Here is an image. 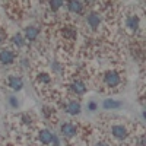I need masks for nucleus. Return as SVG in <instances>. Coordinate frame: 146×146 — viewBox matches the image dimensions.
<instances>
[{
	"instance_id": "9b49d317",
	"label": "nucleus",
	"mask_w": 146,
	"mask_h": 146,
	"mask_svg": "<svg viewBox=\"0 0 146 146\" xmlns=\"http://www.w3.org/2000/svg\"><path fill=\"white\" fill-rule=\"evenodd\" d=\"M67 9L72 12V13H80V12L83 10V5H82V2H79V0H70V2L67 3Z\"/></svg>"
},
{
	"instance_id": "f257e3e1",
	"label": "nucleus",
	"mask_w": 146,
	"mask_h": 146,
	"mask_svg": "<svg viewBox=\"0 0 146 146\" xmlns=\"http://www.w3.org/2000/svg\"><path fill=\"white\" fill-rule=\"evenodd\" d=\"M104 82L105 85H108V86H117V85H120L121 82V78L117 72H107L104 75Z\"/></svg>"
},
{
	"instance_id": "6ab92c4d",
	"label": "nucleus",
	"mask_w": 146,
	"mask_h": 146,
	"mask_svg": "<svg viewBox=\"0 0 146 146\" xmlns=\"http://www.w3.org/2000/svg\"><path fill=\"white\" fill-rule=\"evenodd\" d=\"M22 118H23V123H27V124L31 123V117L28 114H22Z\"/></svg>"
},
{
	"instance_id": "f3484780",
	"label": "nucleus",
	"mask_w": 146,
	"mask_h": 146,
	"mask_svg": "<svg viewBox=\"0 0 146 146\" xmlns=\"http://www.w3.org/2000/svg\"><path fill=\"white\" fill-rule=\"evenodd\" d=\"M38 80L42 82V83H48L50 82V76H48L47 73H41V75H38Z\"/></svg>"
},
{
	"instance_id": "aec40b11",
	"label": "nucleus",
	"mask_w": 146,
	"mask_h": 146,
	"mask_svg": "<svg viewBox=\"0 0 146 146\" xmlns=\"http://www.w3.org/2000/svg\"><path fill=\"white\" fill-rule=\"evenodd\" d=\"M51 143H53L54 146H60V140H58V137H57L56 135H53V140H51Z\"/></svg>"
},
{
	"instance_id": "4468645a",
	"label": "nucleus",
	"mask_w": 146,
	"mask_h": 146,
	"mask_svg": "<svg viewBox=\"0 0 146 146\" xmlns=\"http://www.w3.org/2000/svg\"><path fill=\"white\" fill-rule=\"evenodd\" d=\"M13 44L18 47V48H21V47H23V44H25V38H23V36L21 35V34H16L15 36H13Z\"/></svg>"
},
{
	"instance_id": "9d476101",
	"label": "nucleus",
	"mask_w": 146,
	"mask_h": 146,
	"mask_svg": "<svg viewBox=\"0 0 146 146\" xmlns=\"http://www.w3.org/2000/svg\"><path fill=\"white\" fill-rule=\"evenodd\" d=\"M38 35H40V29L35 27H28L25 29V40H28V41H35L38 38Z\"/></svg>"
},
{
	"instance_id": "f8f14e48",
	"label": "nucleus",
	"mask_w": 146,
	"mask_h": 146,
	"mask_svg": "<svg viewBox=\"0 0 146 146\" xmlns=\"http://www.w3.org/2000/svg\"><path fill=\"white\" fill-rule=\"evenodd\" d=\"M126 25H127V28H130L131 31H137V28H139V18H137V16H130V18H127Z\"/></svg>"
},
{
	"instance_id": "20e7f679",
	"label": "nucleus",
	"mask_w": 146,
	"mask_h": 146,
	"mask_svg": "<svg viewBox=\"0 0 146 146\" xmlns=\"http://www.w3.org/2000/svg\"><path fill=\"white\" fill-rule=\"evenodd\" d=\"M0 62H2L3 64H12L15 62V53L5 48V50L0 51Z\"/></svg>"
},
{
	"instance_id": "5701e85b",
	"label": "nucleus",
	"mask_w": 146,
	"mask_h": 146,
	"mask_svg": "<svg viewBox=\"0 0 146 146\" xmlns=\"http://www.w3.org/2000/svg\"><path fill=\"white\" fill-rule=\"evenodd\" d=\"M53 69H54V70H57V72H60V66H58L57 63H54V64H53Z\"/></svg>"
},
{
	"instance_id": "4be33fe9",
	"label": "nucleus",
	"mask_w": 146,
	"mask_h": 146,
	"mask_svg": "<svg viewBox=\"0 0 146 146\" xmlns=\"http://www.w3.org/2000/svg\"><path fill=\"white\" fill-rule=\"evenodd\" d=\"M139 142H140V146H145V135L140 136V140Z\"/></svg>"
},
{
	"instance_id": "6e6552de",
	"label": "nucleus",
	"mask_w": 146,
	"mask_h": 146,
	"mask_svg": "<svg viewBox=\"0 0 146 146\" xmlns=\"http://www.w3.org/2000/svg\"><path fill=\"white\" fill-rule=\"evenodd\" d=\"M38 139H40V142H41L42 145H50V143H51V140H53V133H51L50 130L44 129V130H41V131H40Z\"/></svg>"
},
{
	"instance_id": "0eeeda50",
	"label": "nucleus",
	"mask_w": 146,
	"mask_h": 146,
	"mask_svg": "<svg viewBox=\"0 0 146 146\" xmlns=\"http://www.w3.org/2000/svg\"><path fill=\"white\" fill-rule=\"evenodd\" d=\"M101 23V16L98 13H95V12H92V13L88 15V25L92 28V29H96L100 27Z\"/></svg>"
},
{
	"instance_id": "412c9836",
	"label": "nucleus",
	"mask_w": 146,
	"mask_h": 146,
	"mask_svg": "<svg viewBox=\"0 0 146 146\" xmlns=\"http://www.w3.org/2000/svg\"><path fill=\"white\" fill-rule=\"evenodd\" d=\"M88 108H89V111H95V110H96V104H95L94 101H91V102L88 104Z\"/></svg>"
},
{
	"instance_id": "2eb2a0df",
	"label": "nucleus",
	"mask_w": 146,
	"mask_h": 146,
	"mask_svg": "<svg viewBox=\"0 0 146 146\" xmlns=\"http://www.w3.org/2000/svg\"><path fill=\"white\" fill-rule=\"evenodd\" d=\"M63 5H64V0H50V7H51L53 12L58 10Z\"/></svg>"
},
{
	"instance_id": "f03ea898",
	"label": "nucleus",
	"mask_w": 146,
	"mask_h": 146,
	"mask_svg": "<svg viewBox=\"0 0 146 146\" xmlns=\"http://www.w3.org/2000/svg\"><path fill=\"white\" fill-rule=\"evenodd\" d=\"M60 131H62V135L64 137H73V136H76V133H78V127L72 123H64L60 127Z\"/></svg>"
},
{
	"instance_id": "39448f33",
	"label": "nucleus",
	"mask_w": 146,
	"mask_h": 146,
	"mask_svg": "<svg viewBox=\"0 0 146 146\" xmlns=\"http://www.w3.org/2000/svg\"><path fill=\"white\" fill-rule=\"evenodd\" d=\"M80 111H82V107L76 101H70L66 105V113L70 114V115H78V114H80Z\"/></svg>"
},
{
	"instance_id": "393cba45",
	"label": "nucleus",
	"mask_w": 146,
	"mask_h": 146,
	"mask_svg": "<svg viewBox=\"0 0 146 146\" xmlns=\"http://www.w3.org/2000/svg\"><path fill=\"white\" fill-rule=\"evenodd\" d=\"M95 146H110V145H107V143H102V142H100V143H96Z\"/></svg>"
},
{
	"instance_id": "1a4fd4ad",
	"label": "nucleus",
	"mask_w": 146,
	"mask_h": 146,
	"mask_svg": "<svg viewBox=\"0 0 146 146\" xmlns=\"http://www.w3.org/2000/svg\"><path fill=\"white\" fill-rule=\"evenodd\" d=\"M70 86H72V91L76 95H83L85 92H86V85H85L82 80H75Z\"/></svg>"
},
{
	"instance_id": "a878e982",
	"label": "nucleus",
	"mask_w": 146,
	"mask_h": 146,
	"mask_svg": "<svg viewBox=\"0 0 146 146\" xmlns=\"http://www.w3.org/2000/svg\"><path fill=\"white\" fill-rule=\"evenodd\" d=\"M3 41V38H2V35H0V42H2Z\"/></svg>"
},
{
	"instance_id": "ddd939ff",
	"label": "nucleus",
	"mask_w": 146,
	"mask_h": 146,
	"mask_svg": "<svg viewBox=\"0 0 146 146\" xmlns=\"http://www.w3.org/2000/svg\"><path fill=\"white\" fill-rule=\"evenodd\" d=\"M102 107L105 110H117V108L121 107V102L120 101H114V100H105L104 104H102Z\"/></svg>"
},
{
	"instance_id": "a211bd4d",
	"label": "nucleus",
	"mask_w": 146,
	"mask_h": 146,
	"mask_svg": "<svg viewBox=\"0 0 146 146\" xmlns=\"http://www.w3.org/2000/svg\"><path fill=\"white\" fill-rule=\"evenodd\" d=\"M9 104L13 108H18V105H19V102H18V100L15 98V96H9Z\"/></svg>"
},
{
	"instance_id": "7ed1b4c3",
	"label": "nucleus",
	"mask_w": 146,
	"mask_h": 146,
	"mask_svg": "<svg viewBox=\"0 0 146 146\" xmlns=\"http://www.w3.org/2000/svg\"><path fill=\"white\" fill-rule=\"evenodd\" d=\"M111 133H113V136L117 137L118 140L126 139L127 135H129L127 129H126L124 126H121V124H115V126H113V127H111Z\"/></svg>"
},
{
	"instance_id": "b1692460",
	"label": "nucleus",
	"mask_w": 146,
	"mask_h": 146,
	"mask_svg": "<svg viewBox=\"0 0 146 146\" xmlns=\"http://www.w3.org/2000/svg\"><path fill=\"white\" fill-rule=\"evenodd\" d=\"M22 66L27 67V66H28V60H22Z\"/></svg>"
},
{
	"instance_id": "dca6fc26",
	"label": "nucleus",
	"mask_w": 146,
	"mask_h": 146,
	"mask_svg": "<svg viewBox=\"0 0 146 146\" xmlns=\"http://www.w3.org/2000/svg\"><path fill=\"white\" fill-rule=\"evenodd\" d=\"M63 35H64V38L73 40V38L76 36V31L72 29V28H64V29H63Z\"/></svg>"
},
{
	"instance_id": "423d86ee",
	"label": "nucleus",
	"mask_w": 146,
	"mask_h": 146,
	"mask_svg": "<svg viewBox=\"0 0 146 146\" xmlns=\"http://www.w3.org/2000/svg\"><path fill=\"white\" fill-rule=\"evenodd\" d=\"M7 83H9V86L12 89H15V91H21L23 88V80L18 76H10L7 79Z\"/></svg>"
}]
</instances>
